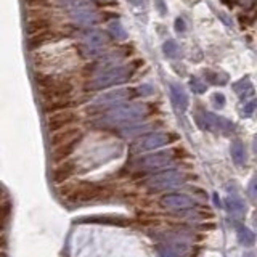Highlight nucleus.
<instances>
[{
  "mask_svg": "<svg viewBox=\"0 0 257 257\" xmlns=\"http://www.w3.org/2000/svg\"><path fill=\"white\" fill-rule=\"evenodd\" d=\"M148 104L147 103H122L117 104L114 108H109L104 111V114L96 120V124L100 127H122V125H131L139 122V120L145 119L148 114Z\"/></svg>",
  "mask_w": 257,
  "mask_h": 257,
  "instance_id": "1",
  "label": "nucleus"
},
{
  "mask_svg": "<svg viewBox=\"0 0 257 257\" xmlns=\"http://www.w3.org/2000/svg\"><path fill=\"white\" fill-rule=\"evenodd\" d=\"M134 64H114L106 69L95 72V76L87 82V90H103L114 85L127 82L134 76Z\"/></svg>",
  "mask_w": 257,
  "mask_h": 257,
  "instance_id": "2",
  "label": "nucleus"
},
{
  "mask_svg": "<svg viewBox=\"0 0 257 257\" xmlns=\"http://www.w3.org/2000/svg\"><path fill=\"white\" fill-rule=\"evenodd\" d=\"M137 96H139L137 88H132V87L114 88V90L104 92L100 96H96V98L87 106V112H92V114L100 112V114H103V112L108 111L109 108H114L117 104L127 103L132 98H137Z\"/></svg>",
  "mask_w": 257,
  "mask_h": 257,
  "instance_id": "3",
  "label": "nucleus"
},
{
  "mask_svg": "<svg viewBox=\"0 0 257 257\" xmlns=\"http://www.w3.org/2000/svg\"><path fill=\"white\" fill-rule=\"evenodd\" d=\"M111 42V36L106 31L88 28L84 29L82 37H80V52H82L87 58H96L103 53L104 48Z\"/></svg>",
  "mask_w": 257,
  "mask_h": 257,
  "instance_id": "4",
  "label": "nucleus"
},
{
  "mask_svg": "<svg viewBox=\"0 0 257 257\" xmlns=\"http://www.w3.org/2000/svg\"><path fill=\"white\" fill-rule=\"evenodd\" d=\"M36 80L40 85V95L44 96L45 101L68 98V96L72 93V88H74L68 80L53 79L52 76H37Z\"/></svg>",
  "mask_w": 257,
  "mask_h": 257,
  "instance_id": "5",
  "label": "nucleus"
},
{
  "mask_svg": "<svg viewBox=\"0 0 257 257\" xmlns=\"http://www.w3.org/2000/svg\"><path fill=\"white\" fill-rule=\"evenodd\" d=\"M106 195V190L95 183H79L76 187H69L66 198L72 203H88V201L101 199Z\"/></svg>",
  "mask_w": 257,
  "mask_h": 257,
  "instance_id": "6",
  "label": "nucleus"
},
{
  "mask_svg": "<svg viewBox=\"0 0 257 257\" xmlns=\"http://www.w3.org/2000/svg\"><path fill=\"white\" fill-rule=\"evenodd\" d=\"M175 137L172 134H167V132H151L143 135V139H140L134 145V151L135 153H145V151H150V150H158L164 145L171 143Z\"/></svg>",
  "mask_w": 257,
  "mask_h": 257,
  "instance_id": "7",
  "label": "nucleus"
},
{
  "mask_svg": "<svg viewBox=\"0 0 257 257\" xmlns=\"http://www.w3.org/2000/svg\"><path fill=\"white\" fill-rule=\"evenodd\" d=\"M77 120H79L77 112H74L71 108L58 109L48 116L47 127L50 132H56V131H61V128H66V127L72 125L74 122H77Z\"/></svg>",
  "mask_w": 257,
  "mask_h": 257,
  "instance_id": "8",
  "label": "nucleus"
},
{
  "mask_svg": "<svg viewBox=\"0 0 257 257\" xmlns=\"http://www.w3.org/2000/svg\"><path fill=\"white\" fill-rule=\"evenodd\" d=\"M183 182V174L177 172V171H164L159 172L156 175H153L151 179L147 182V185L151 190H166V188H172L175 185H180Z\"/></svg>",
  "mask_w": 257,
  "mask_h": 257,
  "instance_id": "9",
  "label": "nucleus"
},
{
  "mask_svg": "<svg viewBox=\"0 0 257 257\" xmlns=\"http://www.w3.org/2000/svg\"><path fill=\"white\" fill-rule=\"evenodd\" d=\"M201 124H203V127H206L207 131H214V132H230L235 128V125H233V122H230L228 119L225 117H220L214 114V112H206L203 111L201 112Z\"/></svg>",
  "mask_w": 257,
  "mask_h": 257,
  "instance_id": "10",
  "label": "nucleus"
},
{
  "mask_svg": "<svg viewBox=\"0 0 257 257\" xmlns=\"http://www.w3.org/2000/svg\"><path fill=\"white\" fill-rule=\"evenodd\" d=\"M172 161H174V155L171 151H161V153H155V155L139 159V166L142 169H147V171H155V169L166 167L167 164H171Z\"/></svg>",
  "mask_w": 257,
  "mask_h": 257,
  "instance_id": "11",
  "label": "nucleus"
},
{
  "mask_svg": "<svg viewBox=\"0 0 257 257\" xmlns=\"http://www.w3.org/2000/svg\"><path fill=\"white\" fill-rule=\"evenodd\" d=\"M68 13H69L72 24H76V26L82 29L93 28L95 24L100 23V15L95 10H76V12H68Z\"/></svg>",
  "mask_w": 257,
  "mask_h": 257,
  "instance_id": "12",
  "label": "nucleus"
},
{
  "mask_svg": "<svg viewBox=\"0 0 257 257\" xmlns=\"http://www.w3.org/2000/svg\"><path fill=\"white\" fill-rule=\"evenodd\" d=\"M80 139H82V134L76 135L74 139L64 142V143L58 145V147H55V150L52 153V161H53V163H61V161L68 159L69 155H72V153H74V150H76V147L79 145Z\"/></svg>",
  "mask_w": 257,
  "mask_h": 257,
  "instance_id": "13",
  "label": "nucleus"
},
{
  "mask_svg": "<svg viewBox=\"0 0 257 257\" xmlns=\"http://www.w3.org/2000/svg\"><path fill=\"white\" fill-rule=\"evenodd\" d=\"M53 26V21L48 18V16H42L39 15L36 18H31L26 24V32L28 36H37V34H42V32L50 31Z\"/></svg>",
  "mask_w": 257,
  "mask_h": 257,
  "instance_id": "14",
  "label": "nucleus"
},
{
  "mask_svg": "<svg viewBox=\"0 0 257 257\" xmlns=\"http://www.w3.org/2000/svg\"><path fill=\"white\" fill-rule=\"evenodd\" d=\"M76 174V163L74 161H61V164L53 171V182L55 183H63L69 180L72 175Z\"/></svg>",
  "mask_w": 257,
  "mask_h": 257,
  "instance_id": "15",
  "label": "nucleus"
},
{
  "mask_svg": "<svg viewBox=\"0 0 257 257\" xmlns=\"http://www.w3.org/2000/svg\"><path fill=\"white\" fill-rule=\"evenodd\" d=\"M171 96H172V101L177 108H179L182 112H185L188 109V96L185 93L183 87L177 85V84H171Z\"/></svg>",
  "mask_w": 257,
  "mask_h": 257,
  "instance_id": "16",
  "label": "nucleus"
},
{
  "mask_svg": "<svg viewBox=\"0 0 257 257\" xmlns=\"http://www.w3.org/2000/svg\"><path fill=\"white\" fill-rule=\"evenodd\" d=\"M76 135H80V131H77V128H61V131H56L55 135L50 139V145L52 147H58V145L74 139Z\"/></svg>",
  "mask_w": 257,
  "mask_h": 257,
  "instance_id": "17",
  "label": "nucleus"
},
{
  "mask_svg": "<svg viewBox=\"0 0 257 257\" xmlns=\"http://www.w3.org/2000/svg\"><path fill=\"white\" fill-rule=\"evenodd\" d=\"M58 39L53 32L47 31V32H42V34H37V36H31L29 40H28V45H29V50H34V48H39L45 44H50L52 40Z\"/></svg>",
  "mask_w": 257,
  "mask_h": 257,
  "instance_id": "18",
  "label": "nucleus"
},
{
  "mask_svg": "<svg viewBox=\"0 0 257 257\" xmlns=\"http://www.w3.org/2000/svg\"><path fill=\"white\" fill-rule=\"evenodd\" d=\"M163 204L167 207H190L193 201L185 195H167L163 198Z\"/></svg>",
  "mask_w": 257,
  "mask_h": 257,
  "instance_id": "19",
  "label": "nucleus"
},
{
  "mask_svg": "<svg viewBox=\"0 0 257 257\" xmlns=\"http://www.w3.org/2000/svg\"><path fill=\"white\" fill-rule=\"evenodd\" d=\"M204 77H206V82H209L211 85H225L228 82L227 74H223V72H215L211 69L204 71Z\"/></svg>",
  "mask_w": 257,
  "mask_h": 257,
  "instance_id": "20",
  "label": "nucleus"
},
{
  "mask_svg": "<svg viewBox=\"0 0 257 257\" xmlns=\"http://www.w3.org/2000/svg\"><path fill=\"white\" fill-rule=\"evenodd\" d=\"M68 12H76V10H95V2L93 0H68L66 2Z\"/></svg>",
  "mask_w": 257,
  "mask_h": 257,
  "instance_id": "21",
  "label": "nucleus"
},
{
  "mask_svg": "<svg viewBox=\"0 0 257 257\" xmlns=\"http://www.w3.org/2000/svg\"><path fill=\"white\" fill-rule=\"evenodd\" d=\"M179 44L175 42V40H172V39H169V40H166L164 42V45H163V53L167 56V58H177V55H179Z\"/></svg>",
  "mask_w": 257,
  "mask_h": 257,
  "instance_id": "22",
  "label": "nucleus"
},
{
  "mask_svg": "<svg viewBox=\"0 0 257 257\" xmlns=\"http://www.w3.org/2000/svg\"><path fill=\"white\" fill-rule=\"evenodd\" d=\"M231 156L238 164H243V161H244V147L239 142H235L231 145Z\"/></svg>",
  "mask_w": 257,
  "mask_h": 257,
  "instance_id": "23",
  "label": "nucleus"
},
{
  "mask_svg": "<svg viewBox=\"0 0 257 257\" xmlns=\"http://www.w3.org/2000/svg\"><path fill=\"white\" fill-rule=\"evenodd\" d=\"M108 32L114 36V37H117V39H125L127 37V32H125V29L122 28V24H120L119 21H112L109 24Z\"/></svg>",
  "mask_w": 257,
  "mask_h": 257,
  "instance_id": "24",
  "label": "nucleus"
},
{
  "mask_svg": "<svg viewBox=\"0 0 257 257\" xmlns=\"http://www.w3.org/2000/svg\"><path fill=\"white\" fill-rule=\"evenodd\" d=\"M10 212H12V204L10 203H4L0 206V230H2L7 222H8V217H10Z\"/></svg>",
  "mask_w": 257,
  "mask_h": 257,
  "instance_id": "25",
  "label": "nucleus"
},
{
  "mask_svg": "<svg viewBox=\"0 0 257 257\" xmlns=\"http://www.w3.org/2000/svg\"><path fill=\"white\" fill-rule=\"evenodd\" d=\"M190 87H191V90L195 92V93H204L206 92V84L203 82V80H201L199 77H191L190 79Z\"/></svg>",
  "mask_w": 257,
  "mask_h": 257,
  "instance_id": "26",
  "label": "nucleus"
},
{
  "mask_svg": "<svg viewBox=\"0 0 257 257\" xmlns=\"http://www.w3.org/2000/svg\"><path fill=\"white\" fill-rule=\"evenodd\" d=\"M254 111H255V100L252 98L251 101L244 103V106L241 108V116H243V117H249V116L254 114Z\"/></svg>",
  "mask_w": 257,
  "mask_h": 257,
  "instance_id": "27",
  "label": "nucleus"
},
{
  "mask_svg": "<svg viewBox=\"0 0 257 257\" xmlns=\"http://www.w3.org/2000/svg\"><path fill=\"white\" fill-rule=\"evenodd\" d=\"M211 101H212V106L215 109H222L225 106V95L223 93H214Z\"/></svg>",
  "mask_w": 257,
  "mask_h": 257,
  "instance_id": "28",
  "label": "nucleus"
},
{
  "mask_svg": "<svg viewBox=\"0 0 257 257\" xmlns=\"http://www.w3.org/2000/svg\"><path fill=\"white\" fill-rule=\"evenodd\" d=\"M233 88H235L236 93L241 90V88H244V93H246V92L252 90V84H251V80H249V79H246V80L243 79V80H239V82H236L235 85H233Z\"/></svg>",
  "mask_w": 257,
  "mask_h": 257,
  "instance_id": "29",
  "label": "nucleus"
},
{
  "mask_svg": "<svg viewBox=\"0 0 257 257\" xmlns=\"http://www.w3.org/2000/svg\"><path fill=\"white\" fill-rule=\"evenodd\" d=\"M23 2L32 8H44L50 5V0H23Z\"/></svg>",
  "mask_w": 257,
  "mask_h": 257,
  "instance_id": "30",
  "label": "nucleus"
},
{
  "mask_svg": "<svg viewBox=\"0 0 257 257\" xmlns=\"http://www.w3.org/2000/svg\"><path fill=\"white\" fill-rule=\"evenodd\" d=\"M137 93L142 95V96H148V95H153L155 93V90H153V87L151 85H142L137 88Z\"/></svg>",
  "mask_w": 257,
  "mask_h": 257,
  "instance_id": "31",
  "label": "nucleus"
},
{
  "mask_svg": "<svg viewBox=\"0 0 257 257\" xmlns=\"http://www.w3.org/2000/svg\"><path fill=\"white\" fill-rule=\"evenodd\" d=\"M185 29H187V24H185V21L182 18H177L175 20V31L177 32H185Z\"/></svg>",
  "mask_w": 257,
  "mask_h": 257,
  "instance_id": "32",
  "label": "nucleus"
},
{
  "mask_svg": "<svg viewBox=\"0 0 257 257\" xmlns=\"http://www.w3.org/2000/svg\"><path fill=\"white\" fill-rule=\"evenodd\" d=\"M236 2L239 5H243V7H249V5H252L254 4V0H236Z\"/></svg>",
  "mask_w": 257,
  "mask_h": 257,
  "instance_id": "33",
  "label": "nucleus"
},
{
  "mask_svg": "<svg viewBox=\"0 0 257 257\" xmlns=\"http://www.w3.org/2000/svg\"><path fill=\"white\" fill-rule=\"evenodd\" d=\"M132 5H135V7H143L145 5V0H128Z\"/></svg>",
  "mask_w": 257,
  "mask_h": 257,
  "instance_id": "34",
  "label": "nucleus"
},
{
  "mask_svg": "<svg viewBox=\"0 0 257 257\" xmlns=\"http://www.w3.org/2000/svg\"><path fill=\"white\" fill-rule=\"evenodd\" d=\"M5 247V239H0V249Z\"/></svg>",
  "mask_w": 257,
  "mask_h": 257,
  "instance_id": "35",
  "label": "nucleus"
}]
</instances>
